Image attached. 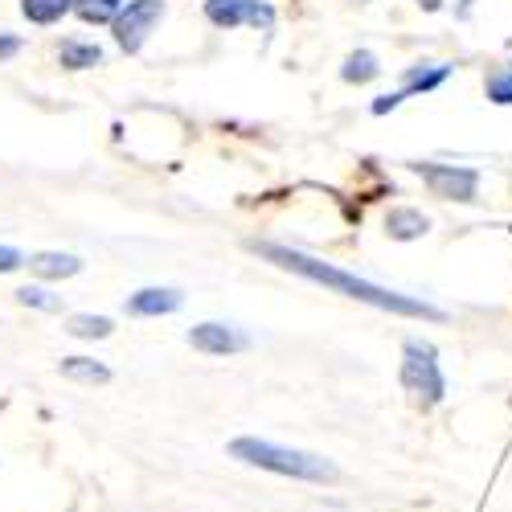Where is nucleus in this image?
<instances>
[{
  "instance_id": "5",
  "label": "nucleus",
  "mask_w": 512,
  "mask_h": 512,
  "mask_svg": "<svg viewBox=\"0 0 512 512\" xmlns=\"http://www.w3.org/2000/svg\"><path fill=\"white\" fill-rule=\"evenodd\" d=\"M160 17H164L160 0H127V9L111 21V25H115V41H119L127 54H136L144 41H148V33L156 29Z\"/></svg>"
},
{
  "instance_id": "4",
  "label": "nucleus",
  "mask_w": 512,
  "mask_h": 512,
  "mask_svg": "<svg viewBox=\"0 0 512 512\" xmlns=\"http://www.w3.org/2000/svg\"><path fill=\"white\" fill-rule=\"evenodd\" d=\"M414 173L431 185L435 197L443 201H472L476 189H480V173L476 168H455V164H431V160H422V164H410Z\"/></svg>"
},
{
  "instance_id": "10",
  "label": "nucleus",
  "mask_w": 512,
  "mask_h": 512,
  "mask_svg": "<svg viewBox=\"0 0 512 512\" xmlns=\"http://www.w3.org/2000/svg\"><path fill=\"white\" fill-rule=\"evenodd\" d=\"M62 377L82 381V386H103V381H111V369L99 365V361H87V357H66L62 361Z\"/></svg>"
},
{
  "instance_id": "17",
  "label": "nucleus",
  "mask_w": 512,
  "mask_h": 512,
  "mask_svg": "<svg viewBox=\"0 0 512 512\" xmlns=\"http://www.w3.org/2000/svg\"><path fill=\"white\" fill-rule=\"evenodd\" d=\"M443 78H447V66H435V70H410L402 95H410V91H431V87H439Z\"/></svg>"
},
{
  "instance_id": "13",
  "label": "nucleus",
  "mask_w": 512,
  "mask_h": 512,
  "mask_svg": "<svg viewBox=\"0 0 512 512\" xmlns=\"http://www.w3.org/2000/svg\"><path fill=\"white\" fill-rule=\"evenodd\" d=\"M99 62H103V50H99V46H78V41H62V66L87 70V66H99Z\"/></svg>"
},
{
  "instance_id": "18",
  "label": "nucleus",
  "mask_w": 512,
  "mask_h": 512,
  "mask_svg": "<svg viewBox=\"0 0 512 512\" xmlns=\"http://www.w3.org/2000/svg\"><path fill=\"white\" fill-rule=\"evenodd\" d=\"M488 99L492 103H512V66L488 78Z\"/></svg>"
},
{
  "instance_id": "21",
  "label": "nucleus",
  "mask_w": 512,
  "mask_h": 512,
  "mask_svg": "<svg viewBox=\"0 0 512 512\" xmlns=\"http://www.w3.org/2000/svg\"><path fill=\"white\" fill-rule=\"evenodd\" d=\"M21 50V41L17 37H0V58H13Z\"/></svg>"
},
{
  "instance_id": "15",
  "label": "nucleus",
  "mask_w": 512,
  "mask_h": 512,
  "mask_svg": "<svg viewBox=\"0 0 512 512\" xmlns=\"http://www.w3.org/2000/svg\"><path fill=\"white\" fill-rule=\"evenodd\" d=\"M78 17L82 21H95V25H103V21H115L119 13H123V0H78Z\"/></svg>"
},
{
  "instance_id": "11",
  "label": "nucleus",
  "mask_w": 512,
  "mask_h": 512,
  "mask_svg": "<svg viewBox=\"0 0 512 512\" xmlns=\"http://www.w3.org/2000/svg\"><path fill=\"white\" fill-rule=\"evenodd\" d=\"M29 267L37 271V275H46V279H66V275H78L82 271V263L74 259V254H33L29 259Z\"/></svg>"
},
{
  "instance_id": "3",
  "label": "nucleus",
  "mask_w": 512,
  "mask_h": 512,
  "mask_svg": "<svg viewBox=\"0 0 512 512\" xmlns=\"http://www.w3.org/2000/svg\"><path fill=\"white\" fill-rule=\"evenodd\" d=\"M402 386H406V394H414L422 406L443 402L447 381H443V369H439V361H435V349L426 345V340H410V345H406Z\"/></svg>"
},
{
  "instance_id": "20",
  "label": "nucleus",
  "mask_w": 512,
  "mask_h": 512,
  "mask_svg": "<svg viewBox=\"0 0 512 512\" xmlns=\"http://www.w3.org/2000/svg\"><path fill=\"white\" fill-rule=\"evenodd\" d=\"M21 263H25V259H21L13 246H0V275H5V271H17Z\"/></svg>"
},
{
  "instance_id": "8",
  "label": "nucleus",
  "mask_w": 512,
  "mask_h": 512,
  "mask_svg": "<svg viewBox=\"0 0 512 512\" xmlns=\"http://www.w3.org/2000/svg\"><path fill=\"white\" fill-rule=\"evenodd\" d=\"M177 308H181V291H173V287H144L127 300V312L132 316H168Z\"/></svg>"
},
{
  "instance_id": "23",
  "label": "nucleus",
  "mask_w": 512,
  "mask_h": 512,
  "mask_svg": "<svg viewBox=\"0 0 512 512\" xmlns=\"http://www.w3.org/2000/svg\"><path fill=\"white\" fill-rule=\"evenodd\" d=\"M357 5H365V0H357Z\"/></svg>"
},
{
  "instance_id": "16",
  "label": "nucleus",
  "mask_w": 512,
  "mask_h": 512,
  "mask_svg": "<svg viewBox=\"0 0 512 512\" xmlns=\"http://www.w3.org/2000/svg\"><path fill=\"white\" fill-rule=\"evenodd\" d=\"M70 332L74 336H87V340H99L111 332V320L107 316H70Z\"/></svg>"
},
{
  "instance_id": "9",
  "label": "nucleus",
  "mask_w": 512,
  "mask_h": 512,
  "mask_svg": "<svg viewBox=\"0 0 512 512\" xmlns=\"http://www.w3.org/2000/svg\"><path fill=\"white\" fill-rule=\"evenodd\" d=\"M386 230H390V238H398V242H410V238H422L426 230H431V222H426L418 209H390Z\"/></svg>"
},
{
  "instance_id": "2",
  "label": "nucleus",
  "mask_w": 512,
  "mask_h": 512,
  "mask_svg": "<svg viewBox=\"0 0 512 512\" xmlns=\"http://www.w3.org/2000/svg\"><path fill=\"white\" fill-rule=\"evenodd\" d=\"M230 455L238 463L263 467V472H279V476H291V480H308V484H332L336 480V467L328 459H320L312 451L279 447V443H267V439H234Z\"/></svg>"
},
{
  "instance_id": "22",
  "label": "nucleus",
  "mask_w": 512,
  "mask_h": 512,
  "mask_svg": "<svg viewBox=\"0 0 512 512\" xmlns=\"http://www.w3.org/2000/svg\"><path fill=\"white\" fill-rule=\"evenodd\" d=\"M418 5H422L426 13H435V9H443V0H418Z\"/></svg>"
},
{
  "instance_id": "7",
  "label": "nucleus",
  "mask_w": 512,
  "mask_h": 512,
  "mask_svg": "<svg viewBox=\"0 0 512 512\" xmlns=\"http://www.w3.org/2000/svg\"><path fill=\"white\" fill-rule=\"evenodd\" d=\"M189 345L197 353H209V357H226V353L246 349V336L234 332V328H226V324H197L189 332Z\"/></svg>"
},
{
  "instance_id": "19",
  "label": "nucleus",
  "mask_w": 512,
  "mask_h": 512,
  "mask_svg": "<svg viewBox=\"0 0 512 512\" xmlns=\"http://www.w3.org/2000/svg\"><path fill=\"white\" fill-rule=\"evenodd\" d=\"M17 300L29 304V308H58V300H50V295L41 291V287H21V291H17Z\"/></svg>"
},
{
  "instance_id": "12",
  "label": "nucleus",
  "mask_w": 512,
  "mask_h": 512,
  "mask_svg": "<svg viewBox=\"0 0 512 512\" xmlns=\"http://www.w3.org/2000/svg\"><path fill=\"white\" fill-rule=\"evenodd\" d=\"M78 0H21V13L33 21V25H54L62 13H70Z\"/></svg>"
},
{
  "instance_id": "14",
  "label": "nucleus",
  "mask_w": 512,
  "mask_h": 512,
  "mask_svg": "<svg viewBox=\"0 0 512 512\" xmlns=\"http://www.w3.org/2000/svg\"><path fill=\"white\" fill-rule=\"evenodd\" d=\"M377 74H381V66H377V58H373L369 50L349 54L345 70H340V78H345V82H369V78H377Z\"/></svg>"
},
{
  "instance_id": "1",
  "label": "nucleus",
  "mask_w": 512,
  "mask_h": 512,
  "mask_svg": "<svg viewBox=\"0 0 512 512\" xmlns=\"http://www.w3.org/2000/svg\"><path fill=\"white\" fill-rule=\"evenodd\" d=\"M254 250H259L263 259H271L275 267H283V271H295V275H304V279H316V283H324V287H332V291H340V295H349V300L373 304V308H381V312L422 316V320H443L439 308L422 304V300H410V295H398V291H390V287H377V283H369V279H357V275L340 271V267H332V263L312 259V254L287 250V246H271V242H263V246L254 242Z\"/></svg>"
},
{
  "instance_id": "6",
  "label": "nucleus",
  "mask_w": 512,
  "mask_h": 512,
  "mask_svg": "<svg viewBox=\"0 0 512 512\" xmlns=\"http://www.w3.org/2000/svg\"><path fill=\"white\" fill-rule=\"evenodd\" d=\"M205 17L222 29H238V25H271V9L259 0H205Z\"/></svg>"
}]
</instances>
